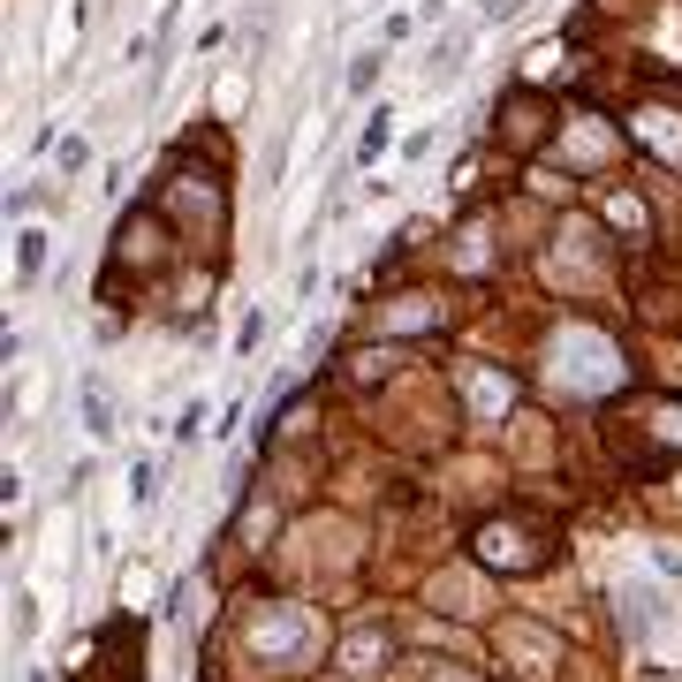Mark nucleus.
Instances as JSON below:
<instances>
[{"mask_svg": "<svg viewBox=\"0 0 682 682\" xmlns=\"http://www.w3.org/2000/svg\"><path fill=\"white\" fill-rule=\"evenodd\" d=\"M319 653H327L319 607L273 599V607H258V614L243 622V660H258V668H312Z\"/></svg>", "mask_w": 682, "mask_h": 682, "instance_id": "1", "label": "nucleus"}, {"mask_svg": "<svg viewBox=\"0 0 682 682\" xmlns=\"http://www.w3.org/2000/svg\"><path fill=\"white\" fill-rule=\"evenodd\" d=\"M546 372L569 394H607V387H622V349L607 334H592V327H561L553 349H546Z\"/></svg>", "mask_w": 682, "mask_h": 682, "instance_id": "2", "label": "nucleus"}, {"mask_svg": "<svg viewBox=\"0 0 682 682\" xmlns=\"http://www.w3.org/2000/svg\"><path fill=\"white\" fill-rule=\"evenodd\" d=\"M494 645H501V660L523 668V675H553V660H561V645H553L546 630H531V622H501Z\"/></svg>", "mask_w": 682, "mask_h": 682, "instance_id": "3", "label": "nucleus"}, {"mask_svg": "<svg viewBox=\"0 0 682 682\" xmlns=\"http://www.w3.org/2000/svg\"><path fill=\"white\" fill-rule=\"evenodd\" d=\"M463 53H471V31L433 38V46H425V61H417V84H425V92H455V84H463Z\"/></svg>", "mask_w": 682, "mask_h": 682, "instance_id": "4", "label": "nucleus"}, {"mask_svg": "<svg viewBox=\"0 0 682 682\" xmlns=\"http://www.w3.org/2000/svg\"><path fill=\"white\" fill-rule=\"evenodd\" d=\"M76 417H84V433H92V440H114V433H122V410H114L107 372H84V379H76Z\"/></svg>", "mask_w": 682, "mask_h": 682, "instance_id": "5", "label": "nucleus"}, {"mask_svg": "<svg viewBox=\"0 0 682 682\" xmlns=\"http://www.w3.org/2000/svg\"><path fill=\"white\" fill-rule=\"evenodd\" d=\"M46 258H53V228H38V220H23V228H15V289H38V273H46Z\"/></svg>", "mask_w": 682, "mask_h": 682, "instance_id": "6", "label": "nucleus"}, {"mask_svg": "<svg viewBox=\"0 0 682 682\" xmlns=\"http://www.w3.org/2000/svg\"><path fill=\"white\" fill-rule=\"evenodd\" d=\"M463 402L478 410V417H501L515 402V387L501 379V372H486V364H463Z\"/></svg>", "mask_w": 682, "mask_h": 682, "instance_id": "7", "label": "nucleus"}, {"mask_svg": "<svg viewBox=\"0 0 682 682\" xmlns=\"http://www.w3.org/2000/svg\"><path fill=\"white\" fill-rule=\"evenodd\" d=\"M546 281H561V289H569V281H592V235H584V228L561 235V258L546 251Z\"/></svg>", "mask_w": 682, "mask_h": 682, "instance_id": "8", "label": "nucleus"}, {"mask_svg": "<svg viewBox=\"0 0 682 682\" xmlns=\"http://www.w3.org/2000/svg\"><path fill=\"white\" fill-rule=\"evenodd\" d=\"M478 553H486L494 569H531V546H523L515 523H486V531H478Z\"/></svg>", "mask_w": 682, "mask_h": 682, "instance_id": "9", "label": "nucleus"}, {"mask_svg": "<svg viewBox=\"0 0 682 682\" xmlns=\"http://www.w3.org/2000/svg\"><path fill=\"white\" fill-rule=\"evenodd\" d=\"M387 153H394V107H372V122L356 130V168H372Z\"/></svg>", "mask_w": 682, "mask_h": 682, "instance_id": "10", "label": "nucleus"}, {"mask_svg": "<svg viewBox=\"0 0 682 682\" xmlns=\"http://www.w3.org/2000/svg\"><path fill=\"white\" fill-rule=\"evenodd\" d=\"M637 137H645L660 160H682V122H675V114H660V107H653V114H637Z\"/></svg>", "mask_w": 682, "mask_h": 682, "instance_id": "11", "label": "nucleus"}, {"mask_svg": "<svg viewBox=\"0 0 682 682\" xmlns=\"http://www.w3.org/2000/svg\"><path fill=\"white\" fill-rule=\"evenodd\" d=\"M433 607H448V614H478V576H433Z\"/></svg>", "mask_w": 682, "mask_h": 682, "instance_id": "12", "label": "nucleus"}, {"mask_svg": "<svg viewBox=\"0 0 682 682\" xmlns=\"http://www.w3.org/2000/svg\"><path fill=\"white\" fill-rule=\"evenodd\" d=\"M130 509H137V515L160 509V463H153V455H137V463H130Z\"/></svg>", "mask_w": 682, "mask_h": 682, "instance_id": "13", "label": "nucleus"}, {"mask_svg": "<svg viewBox=\"0 0 682 682\" xmlns=\"http://www.w3.org/2000/svg\"><path fill=\"white\" fill-rule=\"evenodd\" d=\"M379 69H387V46H356V53H349V99H364V92L379 84Z\"/></svg>", "mask_w": 682, "mask_h": 682, "instance_id": "14", "label": "nucleus"}, {"mask_svg": "<svg viewBox=\"0 0 682 682\" xmlns=\"http://www.w3.org/2000/svg\"><path fill=\"white\" fill-rule=\"evenodd\" d=\"M266 334H273V312H258V304H251V312H243V319H235V356H243V364H251V356H258V349H266Z\"/></svg>", "mask_w": 682, "mask_h": 682, "instance_id": "15", "label": "nucleus"}, {"mask_svg": "<svg viewBox=\"0 0 682 682\" xmlns=\"http://www.w3.org/2000/svg\"><path fill=\"white\" fill-rule=\"evenodd\" d=\"M84 168H92V137H61V145H53V174L76 182Z\"/></svg>", "mask_w": 682, "mask_h": 682, "instance_id": "16", "label": "nucleus"}, {"mask_svg": "<svg viewBox=\"0 0 682 682\" xmlns=\"http://www.w3.org/2000/svg\"><path fill=\"white\" fill-rule=\"evenodd\" d=\"M69 46H76V8L61 0L53 8V31H46V61H69Z\"/></svg>", "mask_w": 682, "mask_h": 682, "instance_id": "17", "label": "nucleus"}, {"mask_svg": "<svg viewBox=\"0 0 682 682\" xmlns=\"http://www.w3.org/2000/svg\"><path fill=\"white\" fill-rule=\"evenodd\" d=\"M38 607H46V599H38V584H23V592H15V645H31V637H38Z\"/></svg>", "mask_w": 682, "mask_h": 682, "instance_id": "18", "label": "nucleus"}, {"mask_svg": "<svg viewBox=\"0 0 682 682\" xmlns=\"http://www.w3.org/2000/svg\"><path fill=\"white\" fill-rule=\"evenodd\" d=\"M637 561L653 569V584H682V553H668V546H637Z\"/></svg>", "mask_w": 682, "mask_h": 682, "instance_id": "19", "label": "nucleus"}, {"mask_svg": "<svg viewBox=\"0 0 682 682\" xmlns=\"http://www.w3.org/2000/svg\"><path fill=\"white\" fill-rule=\"evenodd\" d=\"M425 319H433V304H425V296H402V304L387 312V327H394V334H410V327H425Z\"/></svg>", "mask_w": 682, "mask_h": 682, "instance_id": "20", "label": "nucleus"}, {"mask_svg": "<svg viewBox=\"0 0 682 682\" xmlns=\"http://www.w3.org/2000/svg\"><path fill=\"white\" fill-rule=\"evenodd\" d=\"M569 153H576V160H599V153H607V130L576 122V130H569Z\"/></svg>", "mask_w": 682, "mask_h": 682, "instance_id": "21", "label": "nucleus"}, {"mask_svg": "<svg viewBox=\"0 0 682 682\" xmlns=\"http://www.w3.org/2000/svg\"><path fill=\"white\" fill-rule=\"evenodd\" d=\"M607 220L630 228V235H645V205H637V197H607Z\"/></svg>", "mask_w": 682, "mask_h": 682, "instance_id": "22", "label": "nucleus"}, {"mask_svg": "<svg viewBox=\"0 0 682 682\" xmlns=\"http://www.w3.org/2000/svg\"><path fill=\"white\" fill-rule=\"evenodd\" d=\"M205 433V394H190L182 410H174V440H197Z\"/></svg>", "mask_w": 682, "mask_h": 682, "instance_id": "23", "label": "nucleus"}, {"mask_svg": "<svg viewBox=\"0 0 682 682\" xmlns=\"http://www.w3.org/2000/svg\"><path fill=\"white\" fill-rule=\"evenodd\" d=\"M122 599H130V607H145V599H153V569H145V561H130V569H122Z\"/></svg>", "mask_w": 682, "mask_h": 682, "instance_id": "24", "label": "nucleus"}, {"mask_svg": "<svg viewBox=\"0 0 682 682\" xmlns=\"http://www.w3.org/2000/svg\"><path fill=\"white\" fill-rule=\"evenodd\" d=\"M553 69H561V46H531V53H523V76H531V84L553 76Z\"/></svg>", "mask_w": 682, "mask_h": 682, "instance_id": "25", "label": "nucleus"}, {"mask_svg": "<svg viewBox=\"0 0 682 682\" xmlns=\"http://www.w3.org/2000/svg\"><path fill=\"white\" fill-rule=\"evenodd\" d=\"M212 107H220V114H243V76H235V69L212 84Z\"/></svg>", "mask_w": 682, "mask_h": 682, "instance_id": "26", "label": "nucleus"}, {"mask_svg": "<svg viewBox=\"0 0 682 682\" xmlns=\"http://www.w3.org/2000/svg\"><path fill=\"white\" fill-rule=\"evenodd\" d=\"M341 660H349V668H379V637H349Z\"/></svg>", "mask_w": 682, "mask_h": 682, "instance_id": "27", "label": "nucleus"}, {"mask_svg": "<svg viewBox=\"0 0 682 682\" xmlns=\"http://www.w3.org/2000/svg\"><path fill=\"white\" fill-rule=\"evenodd\" d=\"M433 145H440V130H417V137L402 145V160H433Z\"/></svg>", "mask_w": 682, "mask_h": 682, "instance_id": "28", "label": "nucleus"}, {"mask_svg": "<svg viewBox=\"0 0 682 682\" xmlns=\"http://www.w3.org/2000/svg\"><path fill=\"white\" fill-rule=\"evenodd\" d=\"M660 433H668V440H682V410H660Z\"/></svg>", "mask_w": 682, "mask_h": 682, "instance_id": "29", "label": "nucleus"}, {"mask_svg": "<svg viewBox=\"0 0 682 682\" xmlns=\"http://www.w3.org/2000/svg\"><path fill=\"white\" fill-rule=\"evenodd\" d=\"M23 682H53V675H46V668H23Z\"/></svg>", "mask_w": 682, "mask_h": 682, "instance_id": "30", "label": "nucleus"}, {"mask_svg": "<svg viewBox=\"0 0 682 682\" xmlns=\"http://www.w3.org/2000/svg\"><path fill=\"white\" fill-rule=\"evenodd\" d=\"M349 8H379V0H349Z\"/></svg>", "mask_w": 682, "mask_h": 682, "instance_id": "31", "label": "nucleus"}, {"mask_svg": "<svg viewBox=\"0 0 682 682\" xmlns=\"http://www.w3.org/2000/svg\"><path fill=\"white\" fill-rule=\"evenodd\" d=\"M675 494H682V486H675Z\"/></svg>", "mask_w": 682, "mask_h": 682, "instance_id": "32", "label": "nucleus"}]
</instances>
